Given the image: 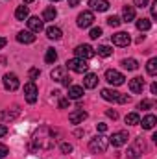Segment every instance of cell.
I'll list each match as a JSON object with an SVG mask.
<instances>
[{"label": "cell", "instance_id": "obj_1", "mask_svg": "<svg viewBox=\"0 0 157 159\" xmlns=\"http://www.w3.org/2000/svg\"><path fill=\"white\" fill-rule=\"evenodd\" d=\"M32 144L35 150H52L56 144V131L48 126H41L32 137Z\"/></svg>", "mask_w": 157, "mask_h": 159}, {"label": "cell", "instance_id": "obj_2", "mask_svg": "<svg viewBox=\"0 0 157 159\" xmlns=\"http://www.w3.org/2000/svg\"><path fill=\"white\" fill-rule=\"evenodd\" d=\"M107 146H109V139L104 135H96L89 141V150L92 154H104L107 150Z\"/></svg>", "mask_w": 157, "mask_h": 159}, {"label": "cell", "instance_id": "obj_3", "mask_svg": "<svg viewBox=\"0 0 157 159\" xmlns=\"http://www.w3.org/2000/svg\"><path fill=\"white\" fill-rule=\"evenodd\" d=\"M144 152H146V144H144V139L142 137H137L135 141H133V144L128 148V159H139L141 156H144Z\"/></svg>", "mask_w": 157, "mask_h": 159}, {"label": "cell", "instance_id": "obj_4", "mask_svg": "<svg viewBox=\"0 0 157 159\" xmlns=\"http://www.w3.org/2000/svg\"><path fill=\"white\" fill-rule=\"evenodd\" d=\"M67 69H70L72 72H78V74H83L89 70V65L85 59H79V57H74V59H69L67 61Z\"/></svg>", "mask_w": 157, "mask_h": 159}, {"label": "cell", "instance_id": "obj_5", "mask_svg": "<svg viewBox=\"0 0 157 159\" xmlns=\"http://www.w3.org/2000/svg\"><path fill=\"white\" fill-rule=\"evenodd\" d=\"M37 94H39L37 85H35L34 81H28V83L24 85V98H26V102H28V104H35V102H37Z\"/></svg>", "mask_w": 157, "mask_h": 159}, {"label": "cell", "instance_id": "obj_6", "mask_svg": "<svg viewBox=\"0 0 157 159\" xmlns=\"http://www.w3.org/2000/svg\"><path fill=\"white\" fill-rule=\"evenodd\" d=\"M74 52H76V56H78L79 59H85V61L91 59V57H94V54H96V50L91 44H78Z\"/></svg>", "mask_w": 157, "mask_h": 159}, {"label": "cell", "instance_id": "obj_7", "mask_svg": "<svg viewBox=\"0 0 157 159\" xmlns=\"http://www.w3.org/2000/svg\"><path fill=\"white\" fill-rule=\"evenodd\" d=\"M124 74L122 72H118V70H115V69H109V70H105V81L107 83H111V85H115V87H118V85H122L124 83Z\"/></svg>", "mask_w": 157, "mask_h": 159}, {"label": "cell", "instance_id": "obj_8", "mask_svg": "<svg viewBox=\"0 0 157 159\" xmlns=\"http://www.w3.org/2000/svg\"><path fill=\"white\" fill-rule=\"evenodd\" d=\"M2 81H4V87H6L7 91H17L19 85H20V81H19V78H17V74H13V72H7Z\"/></svg>", "mask_w": 157, "mask_h": 159}, {"label": "cell", "instance_id": "obj_9", "mask_svg": "<svg viewBox=\"0 0 157 159\" xmlns=\"http://www.w3.org/2000/svg\"><path fill=\"white\" fill-rule=\"evenodd\" d=\"M128 139H129V135H128V131H115L111 137H109V143L113 144V146H124L126 143H128Z\"/></svg>", "mask_w": 157, "mask_h": 159}, {"label": "cell", "instance_id": "obj_10", "mask_svg": "<svg viewBox=\"0 0 157 159\" xmlns=\"http://www.w3.org/2000/svg\"><path fill=\"white\" fill-rule=\"evenodd\" d=\"M111 41H113V44H117V46H128V44L131 43V37H129V34H126V32H117V34L111 35Z\"/></svg>", "mask_w": 157, "mask_h": 159}, {"label": "cell", "instance_id": "obj_11", "mask_svg": "<svg viewBox=\"0 0 157 159\" xmlns=\"http://www.w3.org/2000/svg\"><path fill=\"white\" fill-rule=\"evenodd\" d=\"M28 30L32 32V34H39L44 30V22H43V19L39 17H28Z\"/></svg>", "mask_w": 157, "mask_h": 159}, {"label": "cell", "instance_id": "obj_12", "mask_svg": "<svg viewBox=\"0 0 157 159\" xmlns=\"http://www.w3.org/2000/svg\"><path fill=\"white\" fill-rule=\"evenodd\" d=\"M94 22V15L92 11H83L78 15V26L79 28H89L91 24Z\"/></svg>", "mask_w": 157, "mask_h": 159}, {"label": "cell", "instance_id": "obj_13", "mask_svg": "<svg viewBox=\"0 0 157 159\" xmlns=\"http://www.w3.org/2000/svg\"><path fill=\"white\" fill-rule=\"evenodd\" d=\"M17 41L22 43V44H32V43L35 41V35H34L30 30H22V32L17 34Z\"/></svg>", "mask_w": 157, "mask_h": 159}, {"label": "cell", "instance_id": "obj_14", "mask_svg": "<svg viewBox=\"0 0 157 159\" xmlns=\"http://www.w3.org/2000/svg\"><path fill=\"white\" fill-rule=\"evenodd\" d=\"M85 119H87V111H83V109H76V111H72V113L69 115L70 124H81Z\"/></svg>", "mask_w": 157, "mask_h": 159}, {"label": "cell", "instance_id": "obj_15", "mask_svg": "<svg viewBox=\"0 0 157 159\" xmlns=\"http://www.w3.org/2000/svg\"><path fill=\"white\" fill-rule=\"evenodd\" d=\"M89 6H91L92 11H107L109 9L107 0H89Z\"/></svg>", "mask_w": 157, "mask_h": 159}, {"label": "cell", "instance_id": "obj_16", "mask_svg": "<svg viewBox=\"0 0 157 159\" xmlns=\"http://www.w3.org/2000/svg\"><path fill=\"white\" fill-rule=\"evenodd\" d=\"M142 89H144V80L142 78H131L129 80V91L131 93H142Z\"/></svg>", "mask_w": 157, "mask_h": 159}, {"label": "cell", "instance_id": "obj_17", "mask_svg": "<svg viewBox=\"0 0 157 159\" xmlns=\"http://www.w3.org/2000/svg\"><path fill=\"white\" fill-rule=\"evenodd\" d=\"M96 85H98V76L92 74V72H87L85 78H83V87L85 89H94Z\"/></svg>", "mask_w": 157, "mask_h": 159}, {"label": "cell", "instance_id": "obj_18", "mask_svg": "<svg viewBox=\"0 0 157 159\" xmlns=\"http://www.w3.org/2000/svg\"><path fill=\"white\" fill-rule=\"evenodd\" d=\"M61 35H63L61 28H57V26H48V28H46V37H48V39L59 41L61 39Z\"/></svg>", "mask_w": 157, "mask_h": 159}, {"label": "cell", "instance_id": "obj_19", "mask_svg": "<svg viewBox=\"0 0 157 159\" xmlns=\"http://www.w3.org/2000/svg\"><path fill=\"white\" fill-rule=\"evenodd\" d=\"M120 93H117L115 89H102V98L107 102H118Z\"/></svg>", "mask_w": 157, "mask_h": 159}, {"label": "cell", "instance_id": "obj_20", "mask_svg": "<svg viewBox=\"0 0 157 159\" xmlns=\"http://www.w3.org/2000/svg\"><path fill=\"white\" fill-rule=\"evenodd\" d=\"M81 96H83V87H79V85L69 87V100H79Z\"/></svg>", "mask_w": 157, "mask_h": 159}, {"label": "cell", "instance_id": "obj_21", "mask_svg": "<svg viewBox=\"0 0 157 159\" xmlns=\"http://www.w3.org/2000/svg\"><path fill=\"white\" fill-rule=\"evenodd\" d=\"M28 17H30L28 6H19V7L15 9V19H17V20H28Z\"/></svg>", "mask_w": 157, "mask_h": 159}, {"label": "cell", "instance_id": "obj_22", "mask_svg": "<svg viewBox=\"0 0 157 159\" xmlns=\"http://www.w3.org/2000/svg\"><path fill=\"white\" fill-rule=\"evenodd\" d=\"M122 19H124V22L135 20V7H133V6H124V9H122Z\"/></svg>", "mask_w": 157, "mask_h": 159}, {"label": "cell", "instance_id": "obj_23", "mask_svg": "<svg viewBox=\"0 0 157 159\" xmlns=\"http://www.w3.org/2000/svg\"><path fill=\"white\" fill-rule=\"evenodd\" d=\"M141 124H142V128H144V129H154V128H155V124H157L155 115H146L144 119L141 120Z\"/></svg>", "mask_w": 157, "mask_h": 159}, {"label": "cell", "instance_id": "obj_24", "mask_svg": "<svg viewBox=\"0 0 157 159\" xmlns=\"http://www.w3.org/2000/svg\"><path fill=\"white\" fill-rule=\"evenodd\" d=\"M65 72H67V67H56L50 72V78L54 80V81H61V80L65 78Z\"/></svg>", "mask_w": 157, "mask_h": 159}, {"label": "cell", "instance_id": "obj_25", "mask_svg": "<svg viewBox=\"0 0 157 159\" xmlns=\"http://www.w3.org/2000/svg\"><path fill=\"white\" fill-rule=\"evenodd\" d=\"M56 17H57V9L54 6H50V7H46L43 11V20H54Z\"/></svg>", "mask_w": 157, "mask_h": 159}, {"label": "cell", "instance_id": "obj_26", "mask_svg": "<svg viewBox=\"0 0 157 159\" xmlns=\"http://www.w3.org/2000/svg\"><path fill=\"white\" fill-rule=\"evenodd\" d=\"M122 67L128 69V70H137V69H139V63H137V59H133V57H126V59H122Z\"/></svg>", "mask_w": 157, "mask_h": 159}, {"label": "cell", "instance_id": "obj_27", "mask_svg": "<svg viewBox=\"0 0 157 159\" xmlns=\"http://www.w3.org/2000/svg\"><path fill=\"white\" fill-rule=\"evenodd\" d=\"M124 120H126L128 126H139V124H141V117H139L137 113H128Z\"/></svg>", "mask_w": 157, "mask_h": 159}, {"label": "cell", "instance_id": "obj_28", "mask_svg": "<svg viewBox=\"0 0 157 159\" xmlns=\"http://www.w3.org/2000/svg\"><path fill=\"white\" fill-rule=\"evenodd\" d=\"M17 115H19V106H15L13 111H2V113H0V119L2 120H13Z\"/></svg>", "mask_w": 157, "mask_h": 159}, {"label": "cell", "instance_id": "obj_29", "mask_svg": "<svg viewBox=\"0 0 157 159\" xmlns=\"http://www.w3.org/2000/svg\"><path fill=\"white\" fill-rule=\"evenodd\" d=\"M152 28V22L148 20V19H139L137 20V30H141V32H148Z\"/></svg>", "mask_w": 157, "mask_h": 159}, {"label": "cell", "instance_id": "obj_30", "mask_svg": "<svg viewBox=\"0 0 157 159\" xmlns=\"http://www.w3.org/2000/svg\"><path fill=\"white\" fill-rule=\"evenodd\" d=\"M146 70H148V74H150V76H155V74H157V59H155V57H152V59L146 63Z\"/></svg>", "mask_w": 157, "mask_h": 159}, {"label": "cell", "instance_id": "obj_31", "mask_svg": "<svg viewBox=\"0 0 157 159\" xmlns=\"http://www.w3.org/2000/svg\"><path fill=\"white\" fill-rule=\"evenodd\" d=\"M111 54H113V48H111V46H107V44H100V46H98V56L109 57Z\"/></svg>", "mask_w": 157, "mask_h": 159}, {"label": "cell", "instance_id": "obj_32", "mask_svg": "<svg viewBox=\"0 0 157 159\" xmlns=\"http://www.w3.org/2000/svg\"><path fill=\"white\" fill-rule=\"evenodd\" d=\"M56 59H57V52H56L54 48H48V50H46V56H44V61L52 65V63H56Z\"/></svg>", "mask_w": 157, "mask_h": 159}, {"label": "cell", "instance_id": "obj_33", "mask_svg": "<svg viewBox=\"0 0 157 159\" xmlns=\"http://www.w3.org/2000/svg\"><path fill=\"white\" fill-rule=\"evenodd\" d=\"M120 22H122V19L117 17V15H113V17H109V19H107V24H109L111 28H118V26H120Z\"/></svg>", "mask_w": 157, "mask_h": 159}, {"label": "cell", "instance_id": "obj_34", "mask_svg": "<svg viewBox=\"0 0 157 159\" xmlns=\"http://www.w3.org/2000/svg\"><path fill=\"white\" fill-rule=\"evenodd\" d=\"M154 107V100H141L139 102V109H150Z\"/></svg>", "mask_w": 157, "mask_h": 159}, {"label": "cell", "instance_id": "obj_35", "mask_svg": "<svg viewBox=\"0 0 157 159\" xmlns=\"http://www.w3.org/2000/svg\"><path fill=\"white\" fill-rule=\"evenodd\" d=\"M89 37H91V39H98V37H102V28H92L91 34H89Z\"/></svg>", "mask_w": 157, "mask_h": 159}, {"label": "cell", "instance_id": "obj_36", "mask_svg": "<svg viewBox=\"0 0 157 159\" xmlns=\"http://www.w3.org/2000/svg\"><path fill=\"white\" fill-rule=\"evenodd\" d=\"M59 150H61L63 154H70V152H72V144H69V143H61V144H59Z\"/></svg>", "mask_w": 157, "mask_h": 159}, {"label": "cell", "instance_id": "obj_37", "mask_svg": "<svg viewBox=\"0 0 157 159\" xmlns=\"http://www.w3.org/2000/svg\"><path fill=\"white\" fill-rule=\"evenodd\" d=\"M7 154H9V148H7L6 144H2V143H0V159H4Z\"/></svg>", "mask_w": 157, "mask_h": 159}, {"label": "cell", "instance_id": "obj_38", "mask_svg": "<svg viewBox=\"0 0 157 159\" xmlns=\"http://www.w3.org/2000/svg\"><path fill=\"white\" fill-rule=\"evenodd\" d=\"M150 11H152V19H157V0H154V4H152Z\"/></svg>", "mask_w": 157, "mask_h": 159}, {"label": "cell", "instance_id": "obj_39", "mask_svg": "<svg viewBox=\"0 0 157 159\" xmlns=\"http://www.w3.org/2000/svg\"><path fill=\"white\" fill-rule=\"evenodd\" d=\"M39 69H32V70H30V80H35V78H39Z\"/></svg>", "mask_w": 157, "mask_h": 159}, {"label": "cell", "instance_id": "obj_40", "mask_svg": "<svg viewBox=\"0 0 157 159\" xmlns=\"http://www.w3.org/2000/svg\"><path fill=\"white\" fill-rule=\"evenodd\" d=\"M148 2H150V0H135V6H137V7H146Z\"/></svg>", "mask_w": 157, "mask_h": 159}, {"label": "cell", "instance_id": "obj_41", "mask_svg": "<svg viewBox=\"0 0 157 159\" xmlns=\"http://www.w3.org/2000/svg\"><path fill=\"white\" fill-rule=\"evenodd\" d=\"M105 113H107V117H111L113 120H115V119H118V113L115 111V109H107Z\"/></svg>", "mask_w": 157, "mask_h": 159}, {"label": "cell", "instance_id": "obj_42", "mask_svg": "<svg viewBox=\"0 0 157 159\" xmlns=\"http://www.w3.org/2000/svg\"><path fill=\"white\" fill-rule=\"evenodd\" d=\"M126 102H129V96L128 94H120L118 96V104H126Z\"/></svg>", "mask_w": 157, "mask_h": 159}, {"label": "cell", "instance_id": "obj_43", "mask_svg": "<svg viewBox=\"0 0 157 159\" xmlns=\"http://www.w3.org/2000/svg\"><path fill=\"white\" fill-rule=\"evenodd\" d=\"M96 129H98V131H105V129H107V124H104V122H98V124H96Z\"/></svg>", "mask_w": 157, "mask_h": 159}, {"label": "cell", "instance_id": "obj_44", "mask_svg": "<svg viewBox=\"0 0 157 159\" xmlns=\"http://www.w3.org/2000/svg\"><path fill=\"white\" fill-rule=\"evenodd\" d=\"M67 106H69V98H61V100H59V107L63 109V107H67Z\"/></svg>", "mask_w": 157, "mask_h": 159}, {"label": "cell", "instance_id": "obj_45", "mask_svg": "<svg viewBox=\"0 0 157 159\" xmlns=\"http://www.w3.org/2000/svg\"><path fill=\"white\" fill-rule=\"evenodd\" d=\"M4 135H7V126L0 124V137H4Z\"/></svg>", "mask_w": 157, "mask_h": 159}, {"label": "cell", "instance_id": "obj_46", "mask_svg": "<svg viewBox=\"0 0 157 159\" xmlns=\"http://www.w3.org/2000/svg\"><path fill=\"white\" fill-rule=\"evenodd\" d=\"M70 81H72V80L69 78V76H65V78L61 80V83H63V85H65V87H70Z\"/></svg>", "mask_w": 157, "mask_h": 159}, {"label": "cell", "instance_id": "obj_47", "mask_svg": "<svg viewBox=\"0 0 157 159\" xmlns=\"http://www.w3.org/2000/svg\"><path fill=\"white\" fill-rule=\"evenodd\" d=\"M79 0H69V4H70V7H74V6H78Z\"/></svg>", "mask_w": 157, "mask_h": 159}, {"label": "cell", "instance_id": "obj_48", "mask_svg": "<svg viewBox=\"0 0 157 159\" xmlns=\"http://www.w3.org/2000/svg\"><path fill=\"white\" fill-rule=\"evenodd\" d=\"M6 43H7V41L4 39V37H0V48H4V46H6Z\"/></svg>", "mask_w": 157, "mask_h": 159}, {"label": "cell", "instance_id": "obj_49", "mask_svg": "<svg viewBox=\"0 0 157 159\" xmlns=\"http://www.w3.org/2000/svg\"><path fill=\"white\" fill-rule=\"evenodd\" d=\"M152 93L157 94V83H152Z\"/></svg>", "mask_w": 157, "mask_h": 159}, {"label": "cell", "instance_id": "obj_50", "mask_svg": "<svg viewBox=\"0 0 157 159\" xmlns=\"http://www.w3.org/2000/svg\"><path fill=\"white\" fill-rule=\"evenodd\" d=\"M22 2H24V4H30V2H34V0H22Z\"/></svg>", "mask_w": 157, "mask_h": 159}, {"label": "cell", "instance_id": "obj_51", "mask_svg": "<svg viewBox=\"0 0 157 159\" xmlns=\"http://www.w3.org/2000/svg\"><path fill=\"white\" fill-rule=\"evenodd\" d=\"M52 2H61V0H52Z\"/></svg>", "mask_w": 157, "mask_h": 159}]
</instances>
